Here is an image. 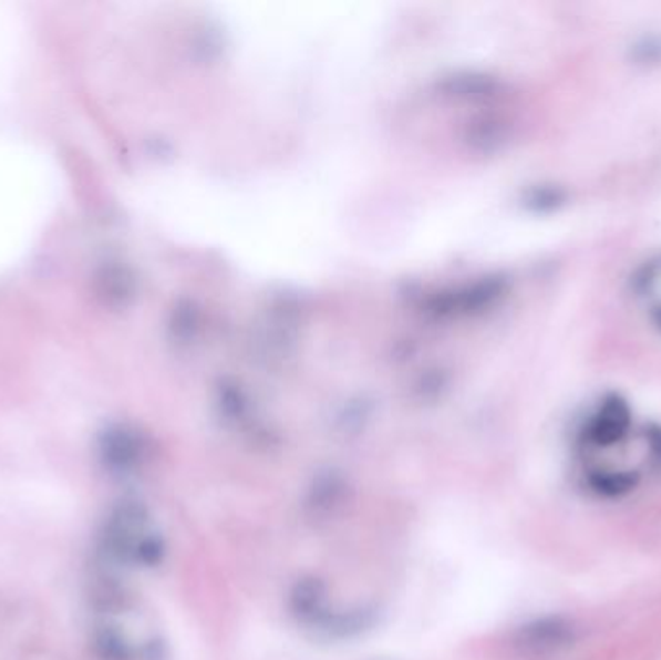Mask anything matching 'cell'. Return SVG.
Returning a JSON list of instances; mask_svg holds the SVG:
<instances>
[{
  "mask_svg": "<svg viewBox=\"0 0 661 660\" xmlns=\"http://www.w3.org/2000/svg\"><path fill=\"white\" fill-rule=\"evenodd\" d=\"M629 426H631V413L627 403L619 398H609L608 401H603L600 411L588 424L586 436L593 445L609 447L624 439Z\"/></svg>",
  "mask_w": 661,
  "mask_h": 660,
  "instance_id": "3",
  "label": "cell"
},
{
  "mask_svg": "<svg viewBox=\"0 0 661 660\" xmlns=\"http://www.w3.org/2000/svg\"><path fill=\"white\" fill-rule=\"evenodd\" d=\"M370 623H372V612H368L364 608H358V610H350L342 615L331 612L328 620L321 626V630H326L337 638H350V636L365 630Z\"/></svg>",
  "mask_w": 661,
  "mask_h": 660,
  "instance_id": "5",
  "label": "cell"
},
{
  "mask_svg": "<svg viewBox=\"0 0 661 660\" xmlns=\"http://www.w3.org/2000/svg\"><path fill=\"white\" fill-rule=\"evenodd\" d=\"M289 605L298 622L306 623V626L321 628L328 620V616L331 615L328 608L326 585L316 577L298 579L290 591Z\"/></svg>",
  "mask_w": 661,
  "mask_h": 660,
  "instance_id": "2",
  "label": "cell"
},
{
  "mask_svg": "<svg viewBox=\"0 0 661 660\" xmlns=\"http://www.w3.org/2000/svg\"><path fill=\"white\" fill-rule=\"evenodd\" d=\"M344 494H347V483L342 481V476L337 473H323L310 486L306 496V507L313 517H328L341 506Z\"/></svg>",
  "mask_w": 661,
  "mask_h": 660,
  "instance_id": "4",
  "label": "cell"
},
{
  "mask_svg": "<svg viewBox=\"0 0 661 660\" xmlns=\"http://www.w3.org/2000/svg\"><path fill=\"white\" fill-rule=\"evenodd\" d=\"M107 460L116 468L134 467L137 461L136 442L124 434H114L113 439L109 440Z\"/></svg>",
  "mask_w": 661,
  "mask_h": 660,
  "instance_id": "7",
  "label": "cell"
},
{
  "mask_svg": "<svg viewBox=\"0 0 661 660\" xmlns=\"http://www.w3.org/2000/svg\"><path fill=\"white\" fill-rule=\"evenodd\" d=\"M648 440H650V447H652V460H654L658 467H661V431L650 432Z\"/></svg>",
  "mask_w": 661,
  "mask_h": 660,
  "instance_id": "8",
  "label": "cell"
},
{
  "mask_svg": "<svg viewBox=\"0 0 661 660\" xmlns=\"http://www.w3.org/2000/svg\"><path fill=\"white\" fill-rule=\"evenodd\" d=\"M639 476L631 471H598L590 478V484L596 492L603 496H621L624 492L634 488Z\"/></svg>",
  "mask_w": 661,
  "mask_h": 660,
  "instance_id": "6",
  "label": "cell"
},
{
  "mask_svg": "<svg viewBox=\"0 0 661 660\" xmlns=\"http://www.w3.org/2000/svg\"><path fill=\"white\" fill-rule=\"evenodd\" d=\"M577 643L575 623L561 616H544L538 620L525 623L515 631L513 646L518 654L526 659H554L567 653Z\"/></svg>",
  "mask_w": 661,
  "mask_h": 660,
  "instance_id": "1",
  "label": "cell"
}]
</instances>
